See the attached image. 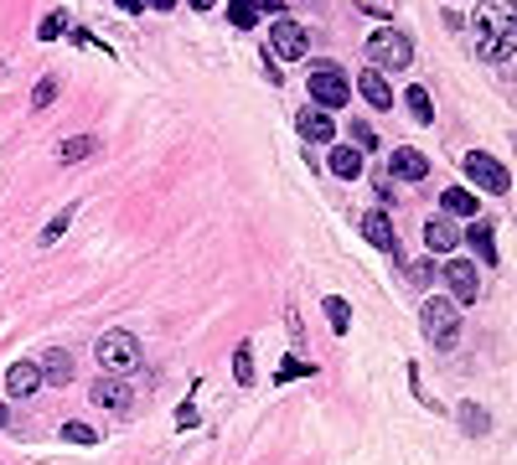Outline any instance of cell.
<instances>
[{
	"label": "cell",
	"instance_id": "obj_1",
	"mask_svg": "<svg viewBox=\"0 0 517 465\" xmlns=\"http://www.w3.org/2000/svg\"><path fill=\"white\" fill-rule=\"evenodd\" d=\"M93 357H98L104 377H124V372L140 368V341L129 337V331H104V337L93 341Z\"/></svg>",
	"mask_w": 517,
	"mask_h": 465
},
{
	"label": "cell",
	"instance_id": "obj_34",
	"mask_svg": "<svg viewBox=\"0 0 517 465\" xmlns=\"http://www.w3.org/2000/svg\"><path fill=\"white\" fill-rule=\"evenodd\" d=\"M254 5H259V11H270L274 21H279V16H285V0H254Z\"/></svg>",
	"mask_w": 517,
	"mask_h": 465
},
{
	"label": "cell",
	"instance_id": "obj_6",
	"mask_svg": "<svg viewBox=\"0 0 517 465\" xmlns=\"http://www.w3.org/2000/svg\"><path fill=\"white\" fill-rule=\"evenodd\" d=\"M460 166H466V176H471V182L482 186V191H491V197H502V191L513 186V176H507V166H502L497 155H487V151H471L466 160H460Z\"/></svg>",
	"mask_w": 517,
	"mask_h": 465
},
{
	"label": "cell",
	"instance_id": "obj_26",
	"mask_svg": "<svg viewBox=\"0 0 517 465\" xmlns=\"http://www.w3.org/2000/svg\"><path fill=\"white\" fill-rule=\"evenodd\" d=\"M378 145V135H372V124H363V120H352V151L357 155H367Z\"/></svg>",
	"mask_w": 517,
	"mask_h": 465
},
{
	"label": "cell",
	"instance_id": "obj_10",
	"mask_svg": "<svg viewBox=\"0 0 517 465\" xmlns=\"http://www.w3.org/2000/svg\"><path fill=\"white\" fill-rule=\"evenodd\" d=\"M89 399L98 403V408H114V414H124L135 393H129V383H124V377H98V383L89 388Z\"/></svg>",
	"mask_w": 517,
	"mask_h": 465
},
{
	"label": "cell",
	"instance_id": "obj_29",
	"mask_svg": "<svg viewBox=\"0 0 517 465\" xmlns=\"http://www.w3.org/2000/svg\"><path fill=\"white\" fill-rule=\"evenodd\" d=\"M67 222H73V213H67V207H62V213L52 217V222H47V228H42V244H58L62 233H67Z\"/></svg>",
	"mask_w": 517,
	"mask_h": 465
},
{
	"label": "cell",
	"instance_id": "obj_23",
	"mask_svg": "<svg viewBox=\"0 0 517 465\" xmlns=\"http://www.w3.org/2000/svg\"><path fill=\"white\" fill-rule=\"evenodd\" d=\"M228 21H233L239 31H248L254 21H259V5H254V0H228Z\"/></svg>",
	"mask_w": 517,
	"mask_h": 465
},
{
	"label": "cell",
	"instance_id": "obj_5",
	"mask_svg": "<svg viewBox=\"0 0 517 465\" xmlns=\"http://www.w3.org/2000/svg\"><path fill=\"white\" fill-rule=\"evenodd\" d=\"M419 321H425V337L435 341V346H456V331H460V310L456 300H425V310H419Z\"/></svg>",
	"mask_w": 517,
	"mask_h": 465
},
{
	"label": "cell",
	"instance_id": "obj_32",
	"mask_svg": "<svg viewBox=\"0 0 517 465\" xmlns=\"http://www.w3.org/2000/svg\"><path fill=\"white\" fill-rule=\"evenodd\" d=\"M305 372H316V368H305V362H295V357H285V368H279V383H290V377H305Z\"/></svg>",
	"mask_w": 517,
	"mask_h": 465
},
{
	"label": "cell",
	"instance_id": "obj_22",
	"mask_svg": "<svg viewBox=\"0 0 517 465\" xmlns=\"http://www.w3.org/2000/svg\"><path fill=\"white\" fill-rule=\"evenodd\" d=\"M326 321H332V331L336 337H347V331H352V306H347V300H326Z\"/></svg>",
	"mask_w": 517,
	"mask_h": 465
},
{
	"label": "cell",
	"instance_id": "obj_12",
	"mask_svg": "<svg viewBox=\"0 0 517 465\" xmlns=\"http://www.w3.org/2000/svg\"><path fill=\"white\" fill-rule=\"evenodd\" d=\"M394 176L398 182H425L429 176V155L414 151V145H398L394 151Z\"/></svg>",
	"mask_w": 517,
	"mask_h": 465
},
{
	"label": "cell",
	"instance_id": "obj_14",
	"mask_svg": "<svg viewBox=\"0 0 517 465\" xmlns=\"http://www.w3.org/2000/svg\"><path fill=\"white\" fill-rule=\"evenodd\" d=\"M36 372H42V383H58V388H67V383H73V357H67L62 346H52V352L36 362Z\"/></svg>",
	"mask_w": 517,
	"mask_h": 465
},
{
	"label": "cell",
	"instance_id": "obj_16",
	"mask_svg": "<svg viewBox=\"0 0 517 465\" xmlns=\"http://www.w3.org/2000/svg\"><path fill=\"white\" fill-rule=\"evenodd\" d=\"M5 388H11V399H31V393L42 388V372H36V362H16V368L5 372Z\"/></svg>",
	"mask_w": 517,
	"mask_h": 465
},
{
	"label": "cell",
	"instance_id": "obj_11",
	"mask_svg": "<svg viewBox=\"0 0 517 465\" xmlns=\"http://www.w3.org/2000/svg\"><path fill=\"white\" fill-rule=\"evenodd\" d=\"M295 124H301V135L310 140V145H326V140H336V120H332V114H321V109H310V104L295 114Z\"/></svg>",
	"mask_w": 517,
	"mask_h": 465
},
{
	"label": "cell",
	"instance_id": "obj_3",
	"mask_svg": "<svg viewBox=\"0 0 517 465\" xmlns=\"http://www.w3.org/2000/svg\"><path fill=\"white\" fill-rule=\"evenodd\" d=\"M476 52H487L497 36H507V31H517V5L513 0H482V11H476Z\"/></svg>",
	"mask_w": 517,
	"mask_h": 465
},
{
	"label": "cell",
	"instance_id": "obj_31",
	"mask_svg": "<svg viewBox=\"0 0 517 465\" xmlns=\"http://www.w3.org/2000/svg\"><path fill=\"white\" fill-rule=\"evenodd\" d=\"M62 27H67V16H42V27H36V36H42V42H58V36H62Z\"/></svg>",
	"mask_w": 517,
	"mask_h": 465
},
{
	"label": "cell",
	"instance_id": "obj_18",
	"mask_svg": "<svg viewBox=\"0 0 517 465\" xmlns=\"http://www.w3.org/2000/svg\"><path fill=\"white\" fill-rule=\"evenodd\" d=\"M440 207H445V217H476V197H471L466 186H450V191L440 197Z\"/></svg>",
	"mask_w": 517,
	"mask_h": 465
},
{
	"label": "cell",
	"instance_id": "obj_17",
	"mask_svg": "<svg viewBox=\"0 0 517 465\" xmlns=\"http://www.w3.org/2000/svg\"><path fill=\"white\" fill-rule=\"evenodd\" d=\"M326 166H332V176H341V182H357L363 176V155L352 151V145H336Z\"/></svg>",
	"mask_w": 517,
	"mask_h": 465
},
{
	"label": "cell",
	"instance_id": "obj_38",
	"mask_svg": "<svg viewBox=\"0 0 517 465\" xmlns=\"http://www.w3.org/2000/svg\"><path fill=\"white\" fill-rule=\"evenodd\" d=\"M5 419H11V414H5V403H0V430H5Z\"/></svg>",
	"mask_w": 517,
	"mask_h": 465
},
{
	"label": "cell",
	"instance_id": "obj_37",
	"mask_svg": "<svg viewBox=\"0 0 517 465\" xmlns=\"http://www.w3.org/2000/svg\"><path fill=\"white\" fill-rule=\"evenodd\" d=\"M217 0H192V11H213Z\"/></svg>",
	"mask_w": 517,
	"mask_h": 465
},
{
	"label": "cell",
	"instance_id": "obj_33",
	"mask_svg": "<svg viewBox=\"0 0 517 465\" xmlns=\"http://www.w3.org/2000/svg\"><path fill=\"white\" fill-rule=\"evenodd\" d=\"M409 279H414V284H429V279H435V264H409Z\"/></svg>",
	"mask_w": 517,
	"mask_h": 465
},
{
	"label": "cell",
	"instance_id": "obj_2",
	"mask_svg": "<svg viewBox=\"0 0 517 465\" xmlns=\"http://www.w3.org/2000/svg\"><path fill=\"white\" fill-rule=\"evenodd\" d=\"M363 52H367V67H378L383 78L398 73V67H409V58H414V47H409V36H403V31H372Z\"/></svg>",
	"mask_w": 517,
	"mask_h": 465
},
{
	"label": "cell",
	"instance_id": "obj_4",
	"mask_svg": "<svg viewBox=\"0 0 517 465\" xmlns=\"http://www.w3.org/2000/svg\"><path fill=\"white\" fill-rule=\"evenodd\" d=\"M352 98V83L336 73L332 62H310V104L321 109V114H332V109H341Z\"/></svg>",
	"mask_w": 517,
	"mask_h": 465
},
{
	"label": "cell",
	"instance_id": "obj_25",
	"mask_svg": "<svg viewBox=\"0 0 517 465\" xmlns=\"http://www.w3.org/2000/svg\"><path fill=\"white\" fill-rule=\"evenodd\" d=\"M233 377H239L244 388H248V383H254V346H248V341H244V346H239V352H233Z\"/></svg>",
	"mask_w": 517,
	"mask_h": 465
},
{
	"label": "cell",
	"instance_id": "obj_9",
	"mask_svg": "<svg viewBox=\"0 0 517 465\" xmlns=\"http://www.w3.org/2000/svg\"><path fill=\"white\" fill-rule=\"evenodd\" d=\"M363 238L372 248H383V253H394L398 259V233H394V217L383 213V207H372V213L363 217Z\"/></svg>",
	"mask_w": 517,
	"mask_h": 465
},
{
	"label": "cell",
	"instance_id": "obj_8",
	"mask_svg": "<svg viewBox=\"0 0 517 465\" xmlns=\"http://www.w3.org/2000/svg\"><path fill=\"white\" fill-rule=\"evenodd\" d=\"M445 284H450L456 306H476V295H482V275H476L471 259H450V264H445Z\"/></svg>",
	"mask_w": 517,
	"mask_h": 465
},
{
	"label": "cell",
	"instance_id": "obj_35",
	"mask_svg": "<svg viewBox=\"0 0 517 465\" xmlns=\"http://www.w3.org/2000/svg\"><path fill=\"white\" fill-rule=\"evenodd\" d=\"M114 5H120V11H129V16H135V11H145L140 0H114Z\"/></svg>",
	"mask_w": 517,
	"mask_h": 465
},
{
	"label": "cell",
	"instance_id": "obj_28",
	"mask_svg": "<svg viewBox=\"0 0 517 465\" xmlns=\"http://www.w3.org/2000/svg\"><path fill=\"white\" fill-rule=\"evenodd\" d=\"M513 52H517V31H507V36H497V42L487 47V58H491V62H507Z\"/></svg>",
	"mask_w": 517,
	"mask_h": 465
},
{
	"label": "cell",
	"instance_id": "obj_19",
	"mask_svg": "<svg viewBox=\"0 0 517 465\" xmlns=\"http://www.w3.org/2000/svg\"><path fill=\"white\" fill-rule=\"evenodd\" d=\"M403 104H409V114H414L419 124H435V104H429L425 83H409V93H403Z\"/></svg>",
	"mask_w": 517,
	"mask_h": 465
},
{
	"label": "cell",
	"instance_id": "obj_15",
	"mask_svg": "<svg viewBox=\"0 0 517 465\" xmlns=\"http://www.w3.org/2000/svg\"><path fill=\"white\" fill-rule=\"evenodd\" d=\"M425 244H429V253H450V248L460 244L456 222H450V217H429L425 222Z\"/></svg>",
	"mask_w": 517,
	"mask_h": 465
},
{
	"label": "cell",
	"instance_id": "obj_30",
	"mask_svg": "<svg viewBox=\"0 0 517 465\" xmlns=\"http://www.w3.org/2000/svg\"><path fill=\"white\" fill-rule=\"evenodd\" d=\"M62 439H67V445H98V434H93L89 424H62Z\"/></svg>",
	"mask_w": 517,
	"mask_h": 465
},
{
	"label": "cell",
	"instance_id": "obj_27",
	"mask_svg": "<svg viewBox=\"0 0 517 465\" xmlns=\"http://www.w3.org/2000/svg\"><path fill=\"white\" fill-rule=\"evenodd\" d=\"M52 98H58V78H52V73H47V78H42V83H36V89H31V109H47V104H52Z\"/></svg>",
	"mask_w": 517,
	"mask_h": 465
},
{
	"label": "cell",
	"instance_id": "obj_24",
	"mask_svg": "<svg viewBox=\"0 0 517 465\" xmlns=\"http://www.w3.org/2000/svg\"><path fill=\"white\" fill-rule=\"evenodd\" d=\"M460 430H466V434H487V430H491L487 408H476V403H466V408H460Z\"/></svg>",
	"mask_w": 517,
	"mask_h": 465
},
{
	"label": "cell",
	"instance_id": "obj_20",
	"mask_svg": "<svg viewBox=\"0 0 517 465\" xmlns=\"http://www.w3.org/2000/svg\"><path fill=\"white\" fill-rule=\"evenodd\" d=\"M466 244H471L476 253H482V264H497V244H491V222H471Z\"/></svg>",
	"mask_w": 517,
	"mask_h": 465
},
{
	"label": "cell",
	"instance_id": "obj_36",
	"mask_svg": "<svg viewBox=\"0 0 517 465\" xmlns=\"http://www.w3.org/2000/svg\"><path fill=\"white\" fill-rule=\"evenodd\" d=\"M140 5H151V11H171L176 0H140Z\"/></svg>",
	"mask_w": 517,
	"mask_h": 465
},
{
	"label": "cell",
	"instance_id": "obj_21",
	"mask_svg": "<svg viewBox=\"0 0 517 465\" xmlns=\"http://www.w3.org/2000/svg\"><path fill=\"white\" fill-rule=\"evenodd\" d=\"M93 151H98V140H93V135H73V140H62V145H58L62 160H89Z\"/></svg>",
	"mask_w": 517,
	"mask_h": 465
},
{
	"label": "cell",
	"instance_id": "obj_7",
	"mask_svg": "<svg viewBox=\"0 0 517 465\" xmlns=\"http://www.w3.org/2000/svg\"><path fill=\"white\" fill-rule=\"evenodd\" d=\"M270 52L279 62H295V58H305V27L301 21H290V16H279L270 27Z\"/></svg>",
	"mask_w": 517,
	"mask_h": 465
},
{
	"label": "cell",
	"instance_id": "obj_13",
	"mask_svg": "<svg viewBox=\"0 0 517 465\" xmlns=\"http://www.w3.org/2000/svg\"><path fill=\"white\" fill-rule=\"evenodd\" d=\"M357 89H363V98L372 109H394V89H388V78H383L378 67H363V73H357Z\"/></svg>",
	"mask_w": 517,
	"mask_h": 465
}]
</instances>
